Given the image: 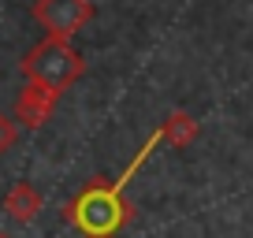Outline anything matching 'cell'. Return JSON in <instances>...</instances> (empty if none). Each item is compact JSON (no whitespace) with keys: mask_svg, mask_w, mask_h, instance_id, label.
I'll return each instance as SVG.
<instances>
[{"mask_svg":"<svg viewBox=\"0 0 253 238\" xmlns=\"http://www.w3.org/2000/svg\"><path fill=\"white\" fill-rule=\"evenodd\" d=\"M34 19L52 38H71L93 19V4L89 0H38L34 4Z\"/></svg>","mask_w":253,"mask_h":238,"instance_id":"3","label":"cell"},{"mask_svg":"<svg viewBox=\"0 0 253 238\" xmlns=\"http://www.w3.org/2000/svg\"><path fill=\"white\" fill-rule=\"evenodd\" d=\"M52 104H56V93L52 89H45V86H26L23 89V97H19V116L30 123V127H38V123H45V116L52 112Z\"/></svg>","mask_w":253,"mask_h":238,"instance_id":"4","label":"cell"},{"mask_svg":"<svg viewBox=\"0 0 253 238\" xmlns=\"http://www.w3.org/2000/svg\"><path fill=\"white\" fill-rule=\"evenodd\" d=\"M82 67L86 64H82V56L75 52L71 38H52V34H48L41 45H34L30 52H26V60H23V75L26 79H30L34 86L52 89L56 97L79 79Z\"/></svg>","mask_w":253,"mask_h":238,"instance_id":"2","label":"cell"},{"mask_svg":"<svg viewBox=\"0 0 253 238\" xmlns=\"http://www.w3.org/2000/svg\"><path fill=\"white\" fill-rule=\"evenodd\" d=\"M11 138H15V130H11L8 119L0 116V149H4V145H11Z\"/></svg>","mask_w":253,"mask_h":238,"instance_id":"7","label":"cell"},{"mask_svg":"<svg viewBox=\"0 0 253 238\" xmlns=\"http://www.w3.org/2000/svg\"><path fill=\"white\" fill-rule=\"evenodd\" d=\"M8 208H11L15 216H19V220H30V216L38 212V194H34V190H26V186H19V190L11 194Z\"/></svg>","mask_w":253,"mask_h":238,"instance_id":"6","label":"cell"},{"mask_svg":"<svg viewBox=\"0 0 253 238\" xmlns=\"http://www.w3.org/2000/svg\"><path fill=\"white\" fill-rule=\"evenodd\" d=\"M160 130H164V142H171V145H190L194 138H198V119L190 116V112H182V108H175V112H168L164 116V123H160Z\"/></svg>","mask_w":253,"mask_h":238,"instance_id":"5","label":"cell"},{"mask_svg":"<svg viewBox=\"0 0 253 238\" xmlns=\"http://www.w3.org/2000/svg\"><path fill=\"white\" fill-rule=\"evenodd\" d=\"M160 142H164V130L157 127L149 138H145V145L138 149V157L126 164V171L119 175L116 183H93L67 205V220H71L86 238H112V235H119V231L130 223L134 205L126 201V183L138 175V167L149 160V153L157 149Z\"/></svg>","mask_w":253,"mask_h":238,"instance_id":"1","label":"cell"}]
</instances>
